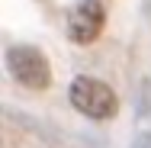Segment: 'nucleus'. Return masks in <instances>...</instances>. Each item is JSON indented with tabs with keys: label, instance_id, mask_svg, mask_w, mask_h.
I'll return each mask as SVG.
<instances>
[{
	"label": "nucleus",
	"instance_id": "1",
	"mask_svg": "<svg viewBox=\"0 0 151 148\" xmlns=\"http://www.w3.org/2000/svg\"><path fill=\"white\" fill-rule=\"evenodd\" d=\"M68 97H71L74 110H81L84 116H90V119H113L116 110H119L116 90L109 84H103V81H96V77H87V74H81V77L71 81Z\"/></svg>",
	"mask_w": 151,
	"mask_h": 148
},
{
	"label": "nucleus",
	"instance_id": "2",
	"mask_svg": "<svg viewBox=\"0 0 151 148\" xmlns=\"http://www.w3.org/2000/svg\"><path fill=\"white\" fill-rule=\"evenodd\" d=\"M6 71L13 74V81H19L23 87H29V90H45L52 84L48 58L35 45H13L6 52Z\"/></svg>",
	"mask_w": 151,
	"mask_h": 148
},
{
	"label": "nucleus",
	"instance_id": "3",
	"mask_svg": "<svg viewBox=\"0 0 151 148\" xmlns=\"http://www.w3.org/2000/svg\"><path fill=\"white\" fill-rule=\"evenodd\" d=\"M103 26H106V10L96 0L77 3L71 10V16H68V35L74 42H81V45H90L93 39L103 32Z\"/></svg>",
	"mask_w": 151,
	"mask_h": 148
}]
</instances>
